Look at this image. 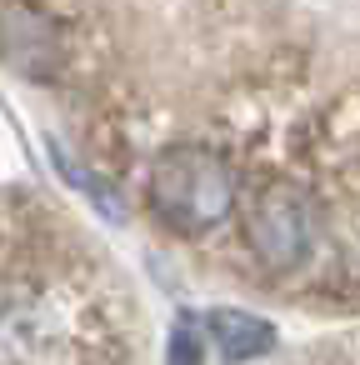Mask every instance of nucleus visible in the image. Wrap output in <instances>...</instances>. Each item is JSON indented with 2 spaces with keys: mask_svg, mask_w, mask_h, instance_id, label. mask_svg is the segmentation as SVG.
<instances>
[{
  "mask_svg": "<svg viewBox=\"0 0 360 365\" xmlns=\"http://www.w3.org/2000/svg\"><path fill=\"white\" fill-rule=\"evenodd\" d=\"M145 195L165 225L200 235L235 210V170L225 155H215L205 145H170L155 155Z\"/></svg>",
  "mask_w": 360,
  "mask_h": 365,
  "instance_id": "obj_1",
  "label": "nucleus"
},
{
  "mask_svg": "<svg viewBox=\"0 0 360 365\" xmlns=\"http://www.w3.org/2000/svg\"><path fill=\"white\" fill-rule=\"evenodd\" d=\"M240 235L270 270H295L315 245V200L290 180H265L240 205Z\"/></svg>",
  "mask_w": 360,
  "mask_h": 365,
  "instance_id": "obj_2",
  "label": "nucleus"
},
{
  "mask_svg": "<svg viewBox=\"0 0 360 365\" xmlns=\"http://www.w3.org/2000/svg\"><path fill=\"white\" fill-rule=\"evenodd\" d=\"M210 335H215V345H220V355L230 365L255 360V355H265L275 345V330L260 315H245V310H215L210 315Z\"/></svg>",
  "mask_w": 360,
  "mask_h": 365,
  "instance_id": "obj_3",
  "label": "nucleus"
},
{
  "mask_svg": "<svg viewBox=\"0 0 360 365\" xmlns=\"http://www.w3.org/2000/svg\"><path fill=\"white\" fill-rule=\"evenodd\" d=\"M200 360H205V340H200L195 320H180L175 335H170V355H165V365H200Z\"/></svg>",
  "mask_w": 360,
  "mask_h": 365,
  "instance_id": "obj_4",
  "label": "nucleus"
}]
</instances>
